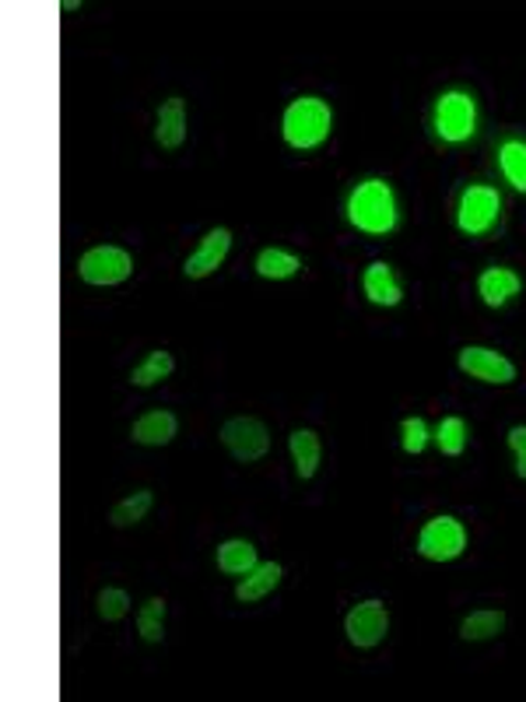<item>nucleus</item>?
Segmentation results:
<instances>
[{
	"instance_id": "nucleus-1",
	"label": "nucleus",
	"mask_w": 526,
	"mask_h": 702,
	"mask_svg": "<svg viewBox=\"0 0 526 702\" xmlns=\"http://www.w3.org/2000/svg\"><path fill=\"white\" fill-rule=\"evenodd\" d=\"M331 127H334L331 105H326L323 99H316V96L295 99V102L284 110V123H281L284 141L292 144V148H299V152L323 144L326 134H331Z\"/></svg>"
},
{
	"instance_id": "nucleus-2",
	"label": "nucleus",
	"mask_w": 526,
	"mask_h": 702,
	"mask_svg": "<svg viewBox=\"0 0 526 702\" xmlns=\"http://www.w3.org/2000/svg\"><path fill=\"white\" fill-rule=\"evenodd\" d=\"M348 219L361 229L372 232V236H383V232L393 229L396 222V201L393 190L383 183V179H366L358 183L348 197Z\"/></svg>"
},
{
	"instance_id": "nucleus-3",
	"label": "nucleus",
	"mask_w": 526,
	"mask_h": 702,
	"mask_svg": "<svg viewBox=\"0 0 526 702\" xmlns=\"http://www.w3.org/2000/svg\"><path fill=\"white\" fill-rule=\"evenodd\" d=\"M344 633H348L351 646L358 650H372L387 639L390 633V611L383 601H361L348 611V619H344Z\"/></svg>"
},
{
	"instance_id": "nucleus-4",
	"label": "nucleus",
	"mask_w": 526,
	"mask_h": 702,
	"mask_svg": "<svg viewBox=\"0 0 526 702\" xmlns=\"http://www.w3.org/2000/svg\"><path fill=\"white\" fill-rule=\"evenodd\" d=\"M463 548H467V531H463L460 520H452V516L428 520V524L422 527V534H418V551L432 562L457 559V555H463Z\"/></svg>"
},
{
	"instance_id": "nucleus-5",
	"label": "nucleus",
	"mask_w": 526,
	"mask_h": 702,
	"mask_svg": "<svg viewBox=\"0 0 526 702\" xmlns=\"http://www.w3.org/2000/svg\"><path fill=\"white\" fill-rule=\"evenodd\" d=\"M134 271V260L120 246H96L78 260V275L88 285H120Z\"/></svg>"
},
{
	"instance_id": "nucleus-6",
	"label": "nucleus",
	"mask_w": 526,
	"mask_h": 702,
	"mask_svg": "<svg viewBox=\"0 0 526 702\" xmlns=\"http://www.w3.org/2000/svg\"><path fill=\"white\" fill-rule=\"evenodd\" d=\"M222 443L225 449L235 457V460H243V464H253V460H260L267 449H270V432L260 419H228L222 425Z\"/></svg>"
},
{
	"instance_id": "nucleus-7",
	"label": "nucleus",
	"mask_w": 526,
	"mask_h": 702,
	"mask_svg": "<svg viewBox=\"0 0 526 702\" xmlns=\"http://www.w3.org/2000/svg\"><path fill=\"white\" fill-rule=\"evenodd\" d=\"M499 190L492 187H467L460 197V211H457V225L467 236H484L488 229L499 219Z\"/></svg>"
},
{
	"instance_id": "nucleus-8",
	"label": "nucleus",
	"mask_w": 526,
	"mask_h": 702,
	"mask_svg": "<svg viewBox=\"0 0 526 702\" xmlns=\"http://www.w3.org/2000/svg\"><path fill=\"white\" fill-rule=\"evenodd\" d=\"M474 120H478L474 99L463 92H449L435 105V127H439L446 141H467L474 134Z\"/></svg>"
},
{
	"instance_id": "nucleus-9",
	"label": "nucleus",
	"mask_w": 526,
	"mask_h": 702,
	"mask_svg": "<svg viewBox=\"0 0 526 702\" xmlns=\"http://www.w3.org/2000/svg\"><path fill=\"white\" fill-rule=\"evenodd\" d=\"M460 369L467 376H474L481 383H513L516 380V366L505 355L492 352V348H463L460 352Z\"/></svg>"
},
{
	"instance_id": "nucleus-10",
	"label": "nucleus",
	"mask_w": 526,
	"mask_h": 702,
	"mask_svg": "<svg viewBox=\"0 0 526 702\" xmlns=\"http://www.w3.org/2000/svg\"><path fill=\"white\" fill-rule=\"evenodd\" d=\"M228 249H232V232L228 229H211L208 236L197 243L193 254L187 257V264H183L187 278H208V275H214L217 267L225 264Z\"/></svg>"
},
{
	"instance_id": "nucleus-11",
	"label": "nucleus",
	"mask_w": 526,
	"mask_h": 702,
	"mask_svg": "<svg viewBox=\"0 0 526 702\" xmlns=\"http://www.w3.org/2000/svg\"><path fill=\"white\" fill-rule=\"evenodd\" d=\"M155 141L161 144L166 152L183 148L187 141V102L172 96L158 105V116H155Z\"/></svg>"
},
{
	"instance_id": "nucleus-12",
	"label": "nucleus",
	"mask_w": 526,
	"mask_h": 702,
	"mask_svg": "<svg viewBox=\"0 0 526 702\" xmlns=\"http://www.w3.org/2000/svg\"><path fill=\"white\" fill-rule=\"evenodd\" d=\"M176 432H179V422L172 411H148V415H141L134 422L131 436L141 446H166L176 439Z\"/></svg>"
},
{
	"instance_id": "nucleus-13",
	"label": "nucleus",
	"mask_w": 526,
	"mask_h": 702,
	"mask_svg": "<svg viewBox=\"0 0 526 702\" xmlns=\"http://www.w3.org/2000/svg\"><path fill=\"white\" fill-rule=\"evenodd\" d=\"M519 288H523V281L516 271H510V267H488V271L478 278V292L492 310H499V305H505L513 296H519Z\"/></svg>"
},
{
	"instance_id": "nucleus-14",
	"label": "nucleus",
	"mask_w": 526,
	"mask_h": 702,
	"mask_svg": "<svg viewBox=\"0 0 526 702\" xmlns=\"http://www.w3.org/2000/svg\"><path fill=\"white\" fill-rule=\"evenodd\" d=\"M361 288H366V296H369L376 305H396V302L404 299L401 285H396L393 267L383 264V260H376V264L366 267V278H361Z\"/></svg>"
},
{
	"instance_id": "nucleus-15",
	"label": "nucleus",
	"mask_w": 526,
	"mask_h": 702,
	"mask_svg": "<svg viewBox=\"0 0 526 702\" xmlns=\"http://www.w3.org/2000/svg\"><path fill=\"white\" fill-rule=\"evenodd\" d=\"M278 583H281V566L278 562H257L246 572V580L235 587V598H239L243 604L264 601Z\"/></svg>"
},
{
	"instance_id": "nucleus-16",
	"label": "nucleus",
	"mask_w": 526,
	"mask_h": 702,
	"mask_svg": "<svg viewBox=\"0 0 526 702\" xmlns=\"http://www.w3.org/2000/svg\"><path fill=\"white\" fill-rule=\"evenodd\" d=\"M288 446H292L299 478H313V475L320 471V457H323V446H320L316 432H313V428H295L292 439H288Z\"/></svg>"
},
{
	"instance_id": "nucleus-17",
	"label": "nucleus",
	"mask_w": 526,
	"mask_h": 702,
	"mask_svg": "<svg viewBox=\"0 0 526 702\" xmlns=\"http://www.w3.org/2000/svg\"><path fill=\"white\" fill-rule=\"evenodd\" d=\"M257 566V548H253L246 537H232L222 548H217V569L228 576H246Z\"/></svg>"
},
{
	"instance_id": "nucleus-18",
	"label": "nucleus",
	"mask_w": 526,
	"mask_h": 702,
	"mask_svg": "<svg viewBox=\"0 0 526 702\" xmlns=\"http://www.w3.org/2000/svg\"><path fill=\"white\" fill-rule=\"evenodd\" d=\"M166 615H169V604L161 598H148L137 611V633L144 643H161L166 639Z\"/></svg>"
},
{
	"instance_id": "nucleus-19",
	"label": "nucleus",
	"mask_w": 526,
	"mask_h": 702,
	"mask_svg": "<svg viewBox=\"0 0 526 702\" xmlns=\"http://www.w3.org/2000/svg\"><path fill=\"white\" fill-rule=\"evenodd\" d=\"M302 271V260L295 254H288V249L270 246L257 257V275L270 278V281H281V278H295Z\"/></svg>"
},
{
	"instance_id": "nucleus-20",
	"label": "nucleus",
	"mask_w": 526,
	"mask_h": 702,
	"mask_svg": "<svg viewBox=\"0 0 526 702\" xmlns=\"http://www.w3.org/2000/svg\"><path fill=\"white\" fill-rule=\"evenodd\" d=\"M172 369H176V363H172L169 352H152V355H144L141 363L134 366L131 383H134V387H155V383H161V380H169Z\"/></svg>"
},
{
	"instance_id": "nucleus-21",
	"label": "nucleus",
	"mask_w": 526,
	"mask_h": 702,
	"mask_svg": "<svg viewBox=\"0 0 526 702\" xmlns=\"http://www.w3.org/2000/svg\"><path fill=\"white\" fill-rule=\"evenodd\" d=\"M502 628H505L502 611H474V615H467L460 622V636L467 643H478V639H495Z\"/></svg>"
},
{
	"instance_id": "nucleus-22",
	"label": "nucleus",
	"mask_w": 526,
	"mask_h": 702,
	"mask_svg": "<svg viewBox=\"0 0 526 702\" xmlns=\"http://www.w3.org/2000/svg\"><path fill=\"white\" fill-rule=\"evenodd\" d=\"M152 502H155V495L148 489H137L134 495H126L123 502H116L113 516H109V520H113V527H134V524H141L144 516H148Z\"/></svg>"
},
{
	"instance_id": "nucleus-23",
	"label": "nucleus",
	"mask_w": 526,
	"mask_h": 702,
	"mask_svg": "<svg viewBox=\"0 0 526 702\" xmlns=\"http://www.w3.org/2000/svg\"><path fill=\"white\" fill-rule=\"evenodd\" d=\"M499 166L505 172V179L516 187L526 190V144L523 141H505L499 148Z\"/></svg>"
},
{
	"instance_id": "nucleus-24",
	"label": "nucleus",
	"mask_w": 526,
	"mask_h": 702,
	"mask_svg": "<svg viewBox=\"0 0 526 702\" xmlns=\"http://www.w3.org/2000/svg\"><path fill=\"white\" fill-rule=\"evenodd\" d=\"M435 443H439V449L446 457H460L467 449V422L460 415L443 419L439 428H435Z\"/></svg>"
},
{
	"instance_id": "nucleus-25",
	"label": "nucleus",
	"mask_w": 526,
	"mask_h": 702,
	"mask_svg": "<svg viewBox=\"0 0 526 702\" xmlns=\"http://www.w3.org/2000/svg\"><path fill=\"white\" fill-rule=\"evenodd\" d=\"M96 608H99V619L120 622V619L126 615V611H131V593L120 590V587H105V590H99Z\"/></svg>"
},
{
	"instance_id": "nucleus-26",
	"label": "nucleus",
	"mask_w": 526,
	"mask_h": 702,
	"mask_svg": "<svg viewBox=\"0 0 526 702\" xmlns=\"http://www.w3.org/2000/svg\"><path fill=\"white\" fill-rule=\"evenodd\" d=\"M401 432H404V436H401L404 454H422L425 443H428V425H425V419H404Z\"/></svg>"
},
{
	"instance_id": "nucleus-27",
	"label": "nucleus",
	"mask_w": 526,
	"mask_h": 702,
	"mask_svg": "<svg viewBox=\"0 0 526 702\" xmlns=\"http://www.w3.org/2000/svg\"><path fill=\"white\" fill-rule=\"evenodd\" d=\"M510 446H513V454H516V475L526 478V425L510 428Z\"/></svg>"
}]
</instances>
